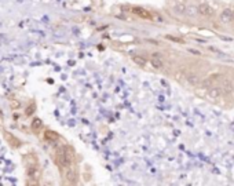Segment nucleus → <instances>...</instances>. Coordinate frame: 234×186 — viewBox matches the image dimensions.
I'll return each mask as SVG.
<instances>
[{
	"label": "nucleus",
	"mask_w": 234,
	"mask_h": 186,
	"mask_svg": "<svg viewBox=\"0 0 234 186\" xmlns=\"http://www.w3.org/2000/svg\"><path fill=\"white\" fill-rule=\"evenodd\" d=\"M23 164L26 167V174H28V183L30 185H35L39 181V177H40V168H39V161H37V157L35 153H29L25 154L23 157Z\"/></svg>",
	"instance_id": "1"
},
{
	"label": "nucleus",
	"mask_w": 234,
	"mask_h": 186,
	"mask_svg": "<svg viewBox=\"0 0 234 186\" xmlns=\"http://www.w3.org/2000/svg\"><path fill=\"white\" fill-rule=\"evenodd\" d=\"M221 21L223 23H230L234 21V10L233 9H225L221 13Z\"/></svg>",
	"instance_id": "4"
},
{
	"label": "nucleus",
	"mask_w": 234,
	"mask_h": 186,
	"mask_svg": "<svg viewBox=\"0 0 234 186\" xmlns=\"http://www.w3.org/2000/svg\"><path fill=\"white\" fill-rule=\"evenodd\" d=\"M222 90H226V92H229V91L233 90V88L230 87V83L227 82V80H225V82H223V88H222Z\"/></svg>",
	"instance_id": "14"
},
{
	"label": "nucleus",
	"mask_w": 234,
	"mask_h": 186,
	"mask_svg": "<svg viewBox=\"0 0 234 186\" xmlns=\"http://www.w3.org/2000/svg\"><path fill=\"white\" fill-rule=\"evenodd\" d=\"M222 94V88L219 87H209L208 88V97L209 98H213V99H218Z\"/></svg>",
	"instance_id": "9"
},
{
	"label": "nucleus",
	"mask_w": 234,
	"mask_h": 186,
	"mask_svg": "<svg viewBox=\"0 0 234 186\" xmlns=\"http://www.w3.org/2000/svg\"><path fill=\"white\" fill-rule=\"evenodd\" d=\"M132 13L135 14V15H138V17H140V18H143V19H152V14L149 13L146 9H143V7H138V6H135V7H132Z\"/></svg>",
	"instance_id": "6"
},
{
	"label": "nucleus",
	"mask_w": 234,
	"mask_h": 186,
	"mask_svg": "<svg viewBox=\"0 0 234 186\" xmlns=\"http://www.w3.org/2000/svg\"><path fill=\"white\" fill-rule=\"evenodd\" d=\"M32 131L33 132H40V130H41V127H43V123H41V120L40 119H35L33 121H32Z\"/></svg>",
	"instance_id": "12"
},
{
	"label": "nucleus",
	"mask_w": 234,
	"mask_h": 186,
	"mask_svg": "<svg viewBox=\"0 0 234 186\" xmlns=\"http://www.w3.org/2000/svg\"><path fill=\"white\" fill-rule=\"evenodd\" d=\"M132 62L136 64L138 66H140V68H143V66H146V64H147V59L145 58V57H140V55H134V57H132Z\"/></svg>",
	"instance_id": "11"
},
{
	"label": "nucleus",
	"mask_w": 234,
	"mask_h": 186,
	"mask_svg": "<svg viewBox=\"0 0 234 186\" xmlns=\"http://www.w3.org/2000/svg\"><path fill=\"white\" fill-rule=\"evenodd\" d=\"M186 14L189 15V17H196L198 14V7H194V6H189L187 10H186Z\"/></svg>",
	"instance_id": "13"
},
{
	"label": "nucleus",
	"mask_w": 234,
	"mask_h": 186,
	"mask_svg": "<svg viewBox=\"0 0 234 186\" xmlns=\"http://www.w3.org/2000/svg\"><path fill=\"white\" fill-rule=\"evenodd\" d=\"M73 161V152L69 146H59L55 150V163L58 164L61 170L72 165Z\"/></svg>",
	"instance_id": "2"
},
{
	"label": "nucleus",
	"mask_w": 234,
	"mask_h": 186,
	"mask_svg": "<svg viewBox=\"0 0 234 186\" xmlns=\"http://www.w3.org/2000/svg\"><path fill=\"white\" fill-rule=\"evenodd\" d=\"M35 109H36V105H35V104H33V102H32L30 108H28V109H26V114H28V116H29V114H32V113H33V110H35Z\"/></svg>",
	"instance_id": "15"
},
{
	"label": "nucleus",
	"mask_w": 234,
	"mask_h": 186,
	"mask_svg": "<svg viewBox=\"0 0 234 186\" xmlns=\"http://www.w3.org/2000/svg\"><path fill=\"white\" fill-rule=\"evenodd\" d=\"M186 10H187V6H186L183 1H174V3H172V11H174L176 15H185Z\"/></svg>",
	"instance_id": "5"
},
{
	"label": "nucleus",
	"mask_w": 234,
	"mask_h": 186,
	"mask_svg": "<svg viewBox=\"0 0 234 186\" xmlns=\"http://www.w3.org/2000/svg\"><path fill=\"white\" fill-rule=\"evenodd\" d=\"M189 53H191V54H196V55H201V53H200V51H196V50H193V48H189Z\"/></svg>",
	"instance_id": "17"
},
{
	"label": "nucleus",
	"mask_w": 234,
	"mask_h": 186,
	"mask_svg": "<svg viewBox=\"0 0 234 186\" xmlns=\"http://www.w3.org/2000/svg\"><path fill=\"white\" fill-rule=\"evenodd\" d=\"M3 135H4V139L9 142L10 145L13 146V148H19L21 146V141H19L18 138H15V136L9 131H3Z\"/></svg>",
	"instance_id": "7"
},
{
	"label": "nucleus",
	"mask_w": 234,
	"mask_h": 186,
	"mask_svg": "<svg viewBox=\"0 0 234 186\" xmlns=\"http://www.w3.org/2000/svg\"><path fill=\"white\" fill-rule=\"evenodd\" d=\"M44 138H45V141H48V142H55V141H57V139L59 138V136H58V134H57L55 131H51V130H45Z\"/></svg>",
	"instance_id": "10"
},
{
	"label": "nucleus",
	"mask_w": 234,
	"mask_h": 186,
	"mask_svg": "<svg viewBox=\"0 0 234 186\" xmlns=\"http://www.w3.org/2000/svg\"><path fill=\"white\" fill-rule=\"evenodd\" d=\"M197 7H198V14L203 15V17H211L212 14H213V10H212V7L208 3H201Z\"/></svg>",
	"instance_id": "8"
},
{
	"label": "nucleus",
	"mask_w": 234,
	"mask_h": 186,
	"mask_svg": "<svg viewBox=\"0 0 234 186\" xmlns=\"http://www.w3.org/2000/svg\"><path fill=\"white\" fill-rule=\"evenodd\" d=\"M187 80H189L191 84H194V83H197V76H194V75H190V76H187Z\"/></svg>",
	"instance_id": "16"
},
{
	"label": "nucleus",
	"mask_w": 234,
	"mask_h": 186,
	"mask_svg": "<svg viewBox=\"0 0 234 186\" xmlns=\"http://www.w3.org/2000/svg\"><path fill=\"white\" fill-rule=\"evenodd\" d=\"M150 64H152L153 68L158 69V70H161V69L164 68V61H162V57L158 54V53L152 54V57H150Z\"/></svg>",
	"instance_id": "3"
}]
</instances>
